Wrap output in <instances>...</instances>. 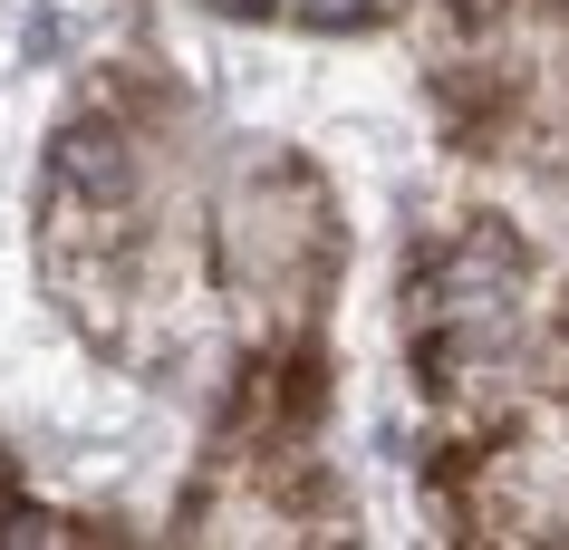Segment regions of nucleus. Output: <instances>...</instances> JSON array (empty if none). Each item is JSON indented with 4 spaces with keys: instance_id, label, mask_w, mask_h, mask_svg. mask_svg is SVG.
Segmentation results:
<instances>
[{
    "instance_id": "obj_1",
    "label": "nucleus",
    "mask_w": 569,
    "mask_h": 550,
    "mask_svg": "<svg viewBox=\"0 0 569 550\" xmlns=\"http://www.w3.org/2000/svg\"><path fill=\"white\" fill-rule=\"evenodd\" d=\"M49 174H59L68 193H88V203H117L126 183H136V136H126L117 117H68L59 136H49Z\"/></svg>"
},
{
    "instance_id": "obj_2",
    "label": "nucleus",
    "mask_w": 569,
    "mask_h": 550,
    "mask_svg": "<svg viewBox=\"0 0 569 550\" xmlns=\"http://www.w3.org/2000/svg\"><path fill=\"white\" fill-rule=\"evenodd\" d=\"M290 10H300L309 30H358V20H377L387 0H290Z\"/></svg>"
},
{
    "instance_id": "obj_3",
    "label": "nucleus",
    "mask_w": 569,
    "mask_h": 550,
    "mask_svg": "<svg viewBox=\"0 0 569 550\" xmlns=\"http://www.w3.org/2000/svg\"><path fill=\"white\" fill-rule=\"evenodd\" d=\"M445 10H453V20H463V30H492V20H502L511 0H445Z\"/></svg>"
},
{
    "instance_id": "obj_4",
    "label": "nucleus",
    "mask_w": 569,
    "mask_h": 550,
    "mask_svg": "<svg viewBox=\"0 0 569 550\" xmlns=\"http://www.w3.org/2000/svg\"><path fill=\"white\" fill-rule=\"evenodd\" d=\"M10 502H20V473H10V454H0V512H10Z\"/></svg>"
}]
</instances>
